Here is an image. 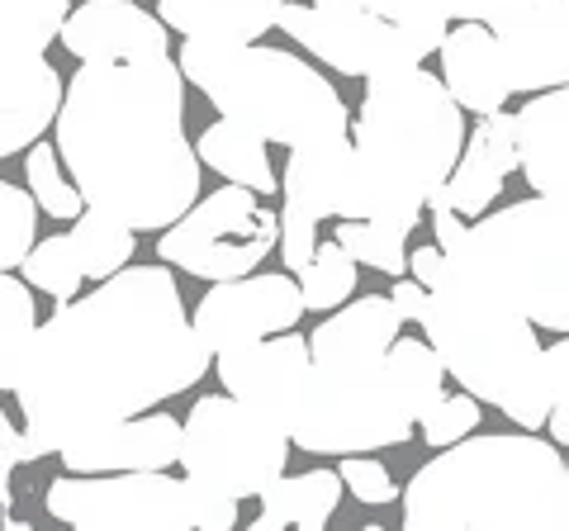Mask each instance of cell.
<instances>
[{"mask_svg": "<svg viewBox=\"0 0 569 531\" xmlns=\"http://www.w3.org/2000/svg\"><path fill=\"white\" fill-rule=\"evenodd\" d=\"M337 242L351 252V261L370 266V271H385V275L408 271V238L389 233V228L370 223V219H342L337 223Z\"/></svg>", "mask_w": 569, "mask_h": 531, "instance_id": "d6a6232c", "label": "cell"}, {"mask_svg": "<svg viewBox=\"0 0 569 531\" xmlns=\"http://www.w3.org/2000/svg\"><path fill=\"white\" fill-rule=\"evenodd\" d=\"M366 10L385 14V20H403V24H422V20H493V14H503L512 6H522V0H361Z\"/></svg>", "mask_w": 569, "mask_h": 531, "instance_id": "1f68e13d", "label": "cell"}, {"mask_svg": "<svg viewBox=\"0 0 569 531\" xmlns=\"http://www.w3.org/2000/svg\"><path fill=\"white\" fill-rule=\"evenodd\" d=\"M209 375L171 266H123L91 294L62 299L33 328L14 399L24 413L20 465L186 394Z\"/></svg>", "mask_w": 569, "mask_h": 531, "instance_id": "6da1fadb", "label": "cell"}, {"mask_svg": "<svg viewBox=\"0 0 569 531\" xmlns=\"http://www.w3.org/2000/svg\"><path fill=\"white\" fill-rule=\"evenodd\" d=\"M176 67L223 119L247 123L266 143L299 148L313 138L351 133V114L337 86L284 48L186 39L176 52Z\"/></svg>", "mask_w": 569, "mask_h": 531, "instance_id": "8992f818", "label": "cell"}, {"mask_svg": "<svg viewBox=\"0 0 569 531\" xmlns=\"http://www.w3.org/2000/svg\"><path fill=\"white\" fill-rule=\"evenodd\" d=\"M39 242V200L29 190L0 181V271H14Z\"/></svg>", "mask_w": 569, "mask_h": 531, "instance_id": "836d02e7", "label": "cell"}, {"mask_svg": "<svg viewBox=\"0 0 569 531\" xmlns=\"http://www.w3.org/2000/svg\"><path fill=\"white\" fill-rule=\"evenodd\" d=\"M71 474H110V470H171L181 460V422L171 413H138L114 428L71 441L58 451Z\"/></svg>", "mask_w": 569, "mask_h": 531, "instance_id": "ac0fdd59", "label": "cell"}, {"mask_svg": "<svg viewBox=\"0 0 569 531\" xmlns=\"http://www.w3.org/2000/svg\"><path fill=\"white\" fill-rule=\"evenodd\" d=\"M408 531H569L565 460L541 437L470 432L403 489Z\"/></svg>", "mask_w": 569, "mask_h": 531, "instance_id": "277c9868", "label": "cell"}, {"mask_svg": "<svg viewBox=\"0 0 569 531\" xmlns=\"http://www.w3.org/2000/svg\"><path fill=\"white\" fill-rule=\"evenodd\" d=\"M518 167L537 194H569V86L537 91L518 110Z\"/></svg>", "mask_w": 569, "mask_h": 531, "instance_id": "7402d4cb", "label": "cell"}, {"mask_svg": "<svg viewBox=\"0 0 569 531\" xmlns=\"http://www.w3.org/2000/svg\"><path fill=\"white\" fill-rule=\"evenodd\" d=\"M408 318L389 294H361L351 304L332 309L323 323L309 332L313 361H356V357H385Z\"/></svg>", "mask_w": 569, "mask_h": 531, "instance_id": "cb8c5ba5", "label": "cell"}, {"mask_svg": "<svg viewBox=\"0 0 569 531\" xmlns=\"http://www.w3.org/2000/svg\"><path fill=\"white\" fill-rule=\"evenodd\" d=\"M565 489H569V460H565Z\"/></svg>", "mask_w": 569, "mask_h": 531, "instance_id": "f6af8a7d", "label": "cell"}, {"mask_svg": "<svg viewBox=\"0 0 569 531\" xmlns=\"http://www.w3.org/2000/svg\"><path fill=\"white\" fill-rule=\"evenodd\" d=\"M20 465V432L10 428L6 409H0V484H10V470Z\"/></svg>", "mask_w": 569, "mask_h": 531, "instance_id": "b9f144b4", "label": "cell"}, {"mask_svg": "<svg viewBox=\"0 0 569 531\" xmlns=\"http://www.w3.org/2000/svg\"><path fill=\"white\" fill-rule=\"evenodd\" d=\"M389 299H395V304H399V313L403 318H413V323H418V313H422V299H427V285H418V280L413 275H395V294H389Z\"/></svg>", "mask_w": 569, "mask_h": 531, "instance_id": "60d3db41", "label": "cell"}, {"mask_svg": "<svg viewBox=\"0 0 569 531\" xmlns=\"http://www.w3.org/2000/svg\"><path fill=\"white\" fill-rule=\"evenodd\" d=\"M342 484L356 493L361 503H370V508H385V503H395L399 499V484H395V474H389L376 455H342Z\"/></svg>", "mask_w": 569, "mask_h": 531, "instance_id": "8d00e7d4", "label": "cell"}, {"mask_svg": "<svg viewBox=\"0 0 569 531\" xmlns=\"http://www.w3.org/2000/svg\"><path fill=\"white\" fill-rule=\"evenodd\" d=\"M447 271L489 290L537 328L569 332V194H531L479 214L447 247Z\"/></svg>", "mask_w": 569, "mask_h": 531, "instance_id": "ba28073f", "label": "cell"}, {"mask_svg": "<svg viewBox=\"0 0 569 531\" xmlns=\"http://www.w3.org/2000/svg\"><path fill=\"white\" fill-rule=\"evenodd\" d=\"M52 123L86 209L162 233L200 200L204 162L186 138V77L171 52L81 62Z\"/></svg>", "mask_w": 569, "mask_h": 531, "instance_id": "7a4b0ae2", "label": "cell"}, {"mask_svg": "<svg viewBox=\"0 0 569 531\" xmlns=\"http://www.w3.org/2000/svg\"><path fill=\"white\" fill-rule=\"evenodd\" d=\"M427 214H432V228H437V247H456V238L466 233V219L451 209V200L441 194V186L427 194Z\"/></svg>", "mask_w": 569, "mask_h": 531, "instance_id": "f35d334b", "label": "cell"}, {"mask_svg": "<svg viewBox=\"0 0 569 531\" xmlns=\"http://www.w3.org/2000/svg\"><path fill=\"white\" fill-rule=\"evenodd\" d=\"M10 499H14L10 484H0V512H10Z\"/></svg>", "mask_w": 569, "mask_h": 531, "instance_id": "ee69618b", "label": "cell"}, {"mask_svg": "<svg viewBox=\"0 0 569 531\" xmlns=\"http://www.w3.org/2000/svg\"><path fill=\"white\" fill-rule=\"evenodd\" d=\"M295 441L266 413L247 409L242 399L209 394L181 422V465L190 480L228 493V499H261V489L280 480Z\"/></svg>", "mask_w": 569, "mask_h": 531, "instance_id": "8fae6325", "label": "cell"}, {"mask_svg": "<svg viewBox=\"0 0 569 531\" xmlns=\"http://www.w3.org/2000/svg\"><path fill=\"white\" fill-rule=\"evenodd\" d=\"M351 176H356V152H351V133L342 138H313V143L290 148L284 162V204L305 209L309 219H342L347 214V194H351Z\"/></svg>", "mask_w": 569, "mask_h": 531, "instance_id": "44dd1931", "label": "cell"}, {"mask_svg": "<svg viewBox=\"0 0 569 531\" xmlns=\"http://www.w3.org/2000/svg\"><path fill=\"white\" fill-rule=\"evenodd\" d=\"M280 214L266 204V194L247 186H219L204 200H194L171 228L157 238V257L194 280H238L276 252Z\"/></svg>", "mask_w": 569, "mask_h": 531, "instance_id": "7c38bea8", "label": "cell"}, {"mask_svg": "<svg viewBox=\"0 0 569 531\" xmlns=\"http://www.w3.org/2000/svg\"><path fill=\"white\" fill-rule=\"evenodd\" d=\"M20 271H24V280L39 294H48V299H77L81 294V280H86V266H81V257H77V242H71V233H52V238H43V242H33L29 247V257L20 261Z\"/></svg>", "mask_w": 569, "mask_h": 531, "instance_id": "f1b7e54d", "label": "cell"}, {"mask_svg": "<svg viewBox=\"0 0 569 531\" xmlns=\"http://www.w3.org/2000/svg\"><path fill=\"white\" fill-rule=\"evenodd\" d=\"M58 43L77 62H119L171 52V33L157 14L133 6V0H81L62 20Z\"/></svg>", "mask_w": 569, "mask_h": 531, "instance_id": "e0dca14e", "label": "cell"}, {"mask_svg": "<svg viewBox=\"0 0 569 531\" xmlns=\"http://www.w3.org/2000/svg\"><path fill=\"white\" fill-rule=\"evenodd\" d=\"M77 0H0V162L52 129L67 81L48 62Z\"/></svg>", "mask_w": 569, "mask_h": 531, "instance_id": "30bf717a", "label": "cell"}, {"mask_svg": "<svg viewBox=\"0 0 569 531\" xmlns=\"http://www.w3.org/2000/svg\"><path fill=\"white\" fill-rule=\"evenodd\" d=\"M342 474L337 470H305V474H280L261 489V512L252 518V531H323L342 503Z\"/></svg>", "mask_w": 569, "mask_h": 531, "instance_id": "d4e9b609", "label": "cell"}, {"mask_svg": "<svg viewBox=\"0 0 569 531\" xmlns=\"http://www.w3.org/2000/svg\"><path fill=\"white\" fill-rule=\"evenodd\" d=\"M43 508L77 531H233L238 499L171 470H110L58 474Z\"/></svg>", "mask_w": 569, "mask_h": 531, "instance_id": "9c48e42d", "label": "cell"}, {"mask_svg": "<svg viewBox=\"0 0 569 531\" xmlns=\"http://www.w3.org/2000/svg\"><path fill=\"white\" fill-rule=\"evenodd\" d=\"M550 441H556V447H569V394L556 403V409H550Z\"/></svg>", "mask_w": 569, "mask_h": 531, "instance_id": "7bdbcfd3", "label": "cell"}, {"mask_svg": "<svg viewBox=\"0 0 569 531\" xmlns=\"http://www.w3.org/2000/svg\"><path fill=\"white\" fill-rule=\"evenodd\" d=\"M299 290H305V309L313 313H332L342 309L347 299L356 294V261L342 242H318L309 266L299 271Z\"/></svg>", "mask_w": 569, "mask_h": 531, "instance_id": "f546056e", "label": "cell"}, {"mask_svg": "<svg viewBox=\"0 0 569 531\" xmlns=\"http://www.w3.org/2000/svg\"><path fill=\"white\" fill-rule=\"evenodd\" d=\"M290 39L313 52L323 67L342 77H380L395 67H418L422 58L441 52L447 39V20H422V24H403V20H385V14L366 10V6H342V10H323V6H284L280 24Z\"/></svg>", "mask_w": 569, "mask_h": 531, "instance_id": "4fadbf2b", "label": "cell"}, {"mask_svg": "<svg viewBox=\"0 0 569 531\" xmlns=\"http://www.w3.org/2000/svg\"><path fill=\"white\" fill-rule=\"evenodd\" d=\"M305 318V290L290 271L280 275H238V280H213V290L194 304L190 323L194 338L219 357L228 347L271 338V332H290Z\"/></svg>", "mask_w": 569, "mask_h": 531, "instance_id": "5bb4252c", "label": "cell"}, {"mask_svg": "<svg viewBox=\"0 0 569 531\" xmlns=\"http://www.w3.org/2000/svg\"><path fill=\"white\" fill-rule=\"evenodd\" d=\"M280 261H284V271L290 275H299L309 266V257H313V247H318V219H309L305 209H290L284 204L280 209Z\"/></svg>", "mask_w": 569, "mask_h": 531, "instance_id": "74e56055", "label": "cell"}, {"mask_svg": "<svg viewBox=\"0 0 569 531\" xmlns=\"http://www.w3.org/2000/svg\"><path fill=\"white\" fill-rule=\"evenodd\" d=\"M512 167H518V114L493 110L475 123V133L460 148V162L441 181V194L451 200L460 219H479L498 200Z\"/></svg>", "mask_w": 569, "mask_h": 531, "instance_id": "d6986e66", "label": "cell"}, {"mask_svg": "<svg viewBox=\"0 0 569 531\" xmlns=\"http://www.w3.org/2000/svg\"><path fill=\"white\" fill-rule=\"evenodd\" d=\"M408 275L418 280V285L432 290L441 275H447V247H418V252H408Z\"/></svg>", "mask_w": 569, "mask_h": 531, "instance_id": "ab89813d", "label": "cell"}, {"mask_svg": "<svg viewBox=\"0 0 569 531\" xmlns=\"http://www.w3.org/2000/svg\"><path fill=\"white\" fill-rule=\"evenodd\" d=\"M213 361H219L213 370H219L228 394L242 399L247 409L266 413L271 422H280L284 432L295 428L299 399H305V384H309V365H313L309 338H299L295 328L290 332H271V338L228 347Z\"/></svg>", "mask_w": 569, "mask_h": 531, "instance_id": "9a60e30c", "label": "cell"}, {"mask_svg": "<svg viewBox=\"0 0 569 531\" xmlns=\"http://www.w3.org/2000/svg\"><path fill=\"white\" fill-rule=\"evenodd\" d=\"M71 242H77V257L86 266V280H110L114 271L133 261V247H138V233L129 223H119L100 209H81L77 228H71Z\"/></svg>", "mask_w": 569, "mask_h": 531, "instance_id": "4316f807", "label": "cell"}, {"mask_svg": "<svg viewBox=\"0 0 569 531\" xmlns=\"http://www.w3.org/2000/svg\"><path fill=\"white\" fill-rule=\"evenodd\" d=\"M512 91L569 86V0H522L489 20Z\"/></svg>", "mask_w": 569, "mask_h": 531, "instance_id": "2e32d148", "label": "cell"}, {"mask_svg": "<svg viewBox=\"0 0 569 531\" xmlns=\"http://www.w3.org/2000/svg\"><path fill=\"white\" fill-rule=\"evenodd\" d=\"M447 365L427 338H395L385 357L313 361L290 441L309 455H366L403 447L418 418L447 394Z\"/></svg>", "mask_w": 569, "mask_h": 531, "instance_id": "5b68a950", "label": "cell"}, {"mask_svg": "<svg viewBox=\"0 0 569 531\" xmlns=\"http://www.w3.org/2000/svg\"><path fill=\"white\" fill-rule=\"evenodd\" d=\"M466 148V110L437 72L395 67L366 77L361 114L351 123L356 176L342 219H370L408 238L422 223L427 194L451 176Z\"/></svg>", "mask_w": 569, "mask_h": 531, "instance_id": "3957f363", "label": "cell"}, {"mask_svg": "<svg viewBox=\"0 0 569 531\" xmlns=\"http://www.w3.org/2000/svg\"><path fill=\"white\" fill-rule=\"evenodd\" d=\"M569 394V332L560 342L541 347V361H537V384H531V409H537V418L546 422L550 409Z\"/></svg>", "mask_w": 569, "mask_h": 531, "instance_id": "d590c367", "label": "cell"}, {"mask_svg": "<svg viewBox=\"0 0 569 531\" xmlns=\"http://www.w3.org/2000/svg\"><path fill=\"white\" fill-rule=\"evenodd\" d=\"M418 328L460 389H470L479 403L512 418L522 432L546 428L531 409L541 338L527 313L447 271L427 290Z\"/></svg>", "mask_w": 569, "mask_h": 531, "instance_id": "52a82bcc", "label": "cell"}, {"mask_svg": "<svg viewBox=\"0 0 569 531\" xmlns=\"http://www.w3.org/2000/svg\"><path fill=\"white\" fill-rule=\"evenodd\" d=\"M441 81H447L460 110H470L475 119L508 104V67L485 20H460L456 29H447V39H441Z\"/></svg>", "mask_w": 569, "mask_h": 531, "instance_id": "ffe728a7", "label": "cell"}, {"mask_svg": "<svg viewBox=\"0 0 569 531\" xmlns=\"http://www.w3.org/2000/svg\"><path fill=\"white\" fill-rule=\"evenodd\" d=\"M479 409H485V403H479L470 389H460V394H441L432 409L418 418V422H422V441H427L432 451L456 447L460 437H470V432L479 428V418H485Z\"/></svg>", "mask_w": 569, "mask_h": 531, "instance_id": "e575fe53", "label": "cell"}, {"mask_svg": "<svg viewBox=\"0 0 569 531\" xmlns=\"http://www.w3.org/2000/svg\"><path fill=\"white\" fill-rule=\"evenodd\" d=\"M33 328H39L33 285H24V280L10 271H0V389H10V394H14V380H20Z\"/></svg>", "mask_w": 569, "mask_h": 531, "instance_id": "83f0119b", "label": "cell"}, {"mask_svg": "<svg viewBox=\"0 0 569 531\" xmlns=\"http://www.w3.org/2000/svg\"><path fill=\"white\" fill-rule=\"evenodd\" d=\"M280 10L284 0H157V20L190 43H257Z\"/></svg>", "mask_w": 569, "mask_h": 531, "instance_id": "603a6c76", "label": "cell"}, {"mask_svg": "<svg viewBox=\"0 0 569 531\" xmlns=\"http://www.w3.org/2000/svg\"><path fill=\"white\" fill-rule=\"evenodd\" d=\"M62 162V152L52 148V143H29V157H24V176H29V194L39 200V209L48 219H58V223H77L81 219V209H86V200H81V190H77V181L58 167Z\"/></svg>", "mask_w": 569, "mask_h": 531, "instance_id": "4dcf8cb0", "label": "cell"}, {"mask_svg": "<svg viewBox=\"0 0 569 531\" xmlns=\"http://www.w3.org/2000/svg\"><path fill=\"white\" fill-rule=\"evenodd\" d=\"M271 143H266L261 133H252L247 123L238 119H213L209 129L194 138V152H200V162L209 171H219L223 181H233V186H247V190H257V194H276L280 190V176L271 167V152H266Z\"/></svg>", "mask_w": 569, "mask_h": 531, "instance_id": "484cf974", "label": "cell"}]
</instances>
